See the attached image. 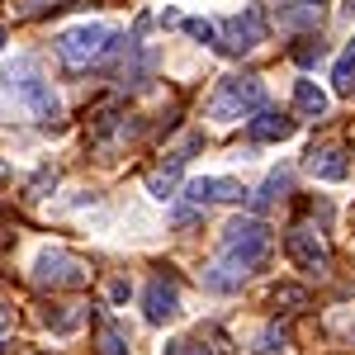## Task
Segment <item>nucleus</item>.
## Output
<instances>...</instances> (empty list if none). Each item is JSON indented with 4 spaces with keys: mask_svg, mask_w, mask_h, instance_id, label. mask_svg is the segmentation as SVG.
Wrapping results in <instances>:
<instances>
[{
    "mask_svg": "<svg viewBox=\"0 0 355 355\" xmlns=\"http://www.w3.org/2000/svg\"><path fill=\"white\" fill-rule=\"evenodd\" d=\"M270 246H275V237H270V227H266L261 218H232L227 227H223V256L204 270V284L218 289V294L237 289L246 275L270 256Z\"/></svg>",
    "mask_w": 355,
    "mask_h": 355,
    "instance_id": "f257e3e1",
    "label": "nucleus"
},
{
    "mask_svg": "<svg viewBox=\"0 0 355 355\" xmlns=\"http://www.w3.org/2000/svg\"><path fill=\"white\" fill-rule=\"evenodd\" d=\"M261 105H266V85L256 76H227V81H218L214 100H209V119L214 123H237V119L261 114Z\"/></svg>",
    "mask_w": 355,
    "mask_h": 355,
    "instance_id": "f03ea898",
    "label": "nucleus"
},
{
    "mask_svg": "<svg viewBox=\"0 0 355 355\" xmlns=\"http://www.w3.org/2000/svg\"><path fill=\"white\" fill-rule=\"evenodd\" d=\"M114 48H119V33L105 24H76V28L57 33V53H62L67 67H90V62H100Z\"/></svg>",
    "mask_w": 355,
    "mask_h": 355,
    "instance_id": "7ed1b4c3",
    "label": "nucleus"
},
{
    "mask_svg": "<svg viewBox=\"0 0 355 355\" xmlns=\"http://www.w3.org/2000/svg\"><path fill=\"white\" fill-rule=\"evenodd\" d=\"M0 81H10V85H19V95L28 100V110H33V119H57V95H53V85L43 81V71L33 67V62H15Z\"/></svg>",
    "mask_w": 355,
    "mask_h": 355,
    "instance_id": "20e7f679",
    "label": "nucleus"
},
{
    "mask_svg": "<svg viewBox=\"0 0 355 355\" xmlns=\"http://www.w3.org/2000/svg\"><path fill=\"white\" fill-rule=\"evenodd\" d=\"M223 33V53H232V57H242V53H256L261 43H266V15L256 10V5H246L242 15H232V19H223L218 24Z\"/></svg>",
    "mask_w": 355,
    "mask_h": 355,
    "instance_id": "39448f33",
    "label": "nucleus"
},
{
    "mask_svg": "<svg viewBox=\"0 0 355 355\" xmlns=\"http://www.w3.org/2000/svg\"><path fill=\"white\" fill-rule=\"evenodd\" d=\"M90 275H85V266L76 261V256H67V251H57V246H48V251H38L33 256V284H53V289H62V284H85Z\"/></svg>",
    "mask_w": 355,
    "mask_h": 355,
    "instance_id": "423d86ee",
    "label": "nucleus"
},
{
    "mask_svg": "<svg viewBox=\"0 0 355 355\" xmlns=\"http://www.w3.org/2000/svg\"><path fill=\"white\" fill-rule=\"evenodd\" d=\"M284 256L299 266L303 275H322L331 270V256H327V246L318 242V232H308V227H294V232H284Z\"/></svg>",
    "mask_w": 355,
    "mask_h": 355,
    "instance_id": "0eeeda50",
    "label": "nucleus"
},
{
    "mask_svg": "<svg viewBox=\"0 0 355 355\" xmlns=\"http://www.w3.org/2000/svg\"><path fill=\"white\" fill-rule=\"evenodd\" d=\"M180 313V294H175V284H166V279H152L147 284V294H142V318L152 322V327H162Z\"/></svg>",
    "mask_w": 355,
    "mask_h": 355,
    "instance_id": "6e6552de",
    "label": "nucleus"
},
{
    "mask_svg": "<svg viewBox=\"0 0 355 355\" xmlns=\"http://www.w3.org/2000/svg\"><path fill=\"white\" fill-rule=\"evenodd\" d=\"M185 194H190V204H237L246 190L227 175H199V180L185 185Z\"/></svg>",
    "mask_w": 355,
    "mask_h": 355,
    "instance_id": "1a4fd4ad",
    "label": "nucleus"
},
{
    "mask_svg": "<svg viewBox=\"0 0 355 355\" xmlns=\"http://www.w3.org/2000/svg\"><path fill=\"white\" fill-rule=\"evenodd\" d=\"M308 171H313L318 180H346V175H351V162H346L341 147H313V152H308Z\"/></svg>",
    "mask_w": 355,
    "mask_h": 355,
    "instance_id": "9d476101",
    "label": "nucleus"
},
{
    "mask_svg": "<svg viewBox=\"0 0 355 355\" xmlns=\"http://www.w3.org/2000/svg\"><path fill=\"white\" fill-rule=\"evenodd\" d=\"M294 119L289 114H279V110H261L256 119H251V137L256 142H284V137H294Z\"/></svg>",
    "mask_w": 355,
    "mask_h": 355,
    "instance_id": "9b49d317",
    "label": "nucleus"
},
{
    "mask_svg": "<svg viewBox=\"0 0 355 355\" xmlns=\"http://www.w3.org/2000/svg\"><path fill=\"white\" fill-rule=\"evenodd\" d=\"M289 185H294V180H289V171H270V175H266V185L251 194V209H256V214H266L270 204H279V199L289 194Z\"/></svg>",
    "mask_w": 355,
    "mask_h": 355,
    "instance_id": "f8f14e48",
    "label": "nucleus"
},
{
    "mask_svg": "<svg viewBox=\"0 0 355 355\" xmlns=\"http://www.w3.org/2000/svg\"><path fill=\"white\" fill-rule=\"evenodd\" d=\"M294 105H299V114H308V119H322V114H327V90L318 81H294Z\"/></svg>",
    "mask_w": 355,
    "mask_h": 355,
    "instance_id": "ddd939ff",
    "label": "nucleus"
},
{
    "mask_svg": "<svg viewBox=\"0 0 355 355\" xmlns=\"http://www.w3.org/2000/svg\"><path fill=\"white\" fill-rule=\"evenodd\" d=\"M322 19V10H318V0H303L294 10H279V24L284 28H299V24H318Z\"/></svg>",
    "mask_w": 355,
    "mask_h": 355,
    "instance_id": "4468645a",
    "label": "nucleus"
},
{
    "mask_svg": "<svg viewBox=\"0 0 355 355\" xmlns=\"http://www.w3.org/2000/svg\"><path fill=\"white\" fill-rule=\"evenodd\" d=\"M270 303L275 308H289V313H294V308H308V289H303V284H275Z\"/></svg>",
    "mask_w": 355,
    "mask_h": 355,
    "instance_id": "2eb2a0df",
    "label": "nucleus"
},
{
    "mask_svg": "<svg viewBox=\"0 0 355 355\" xmlns=\"http://www.w3.org/2000/svg\"><path fill=\"white\" fill-rule=\"evenodd\" d=\"M284 346H289V331L284 327H266L256 336V355H284Z\"/></svg>",
    "mask_w": 355,
    "mask_h": 355,
    "instance_id": "dca6fc26",
    "label": "nucleus"
},
{
    "mask_svg": "<svg viewBox=\"0 0 355 355\" xmlns=\"http://www.w3.org/2000/svg\"><path fill=\"white\" fill-rule=\"evenodd\" d=\"M331 85H336V95H355V57H341V62H336Z\"/></svg>",
    "mask_w": 355,
    "mask_h": 355,
    "instance_id": "f3484780",
    "label": "nucleus"
},
{
    "mask_svg": "<svg viewBox=\"0 0 355 355\" xmlns=\"http://www.w3.org/2000/svg\"><path fill=\"white\" fill-rule=\"evenodd\" d=\"M100 355H128V346H123V336H119L114 322H100Z\"/></svg>",
    "mask_w": 355,
    "mask_h": 355,
    "instance_id": "a211bd4d",
    "label": "nucleus"
},
{
    "mask_svg": "<svg viewBox=\"0 0 355 355\" xmlns=\"http://www.w3.org/2000/svg\"><path fill=\"white\" fill-rule=\"evenodd\" d=\"M185 33L199 38V43H214V48H218V24H209V19H185Z\"/></svg>",
    "mask_w": 355,
    "mask_h": 355,
    "instance_id": "6ab92c4d",
    "label": "nucleus"
},
{
    "mask_svg": "<svg viewBox=\"0 0 355 355\" xmlns=\"http://www.w3.org/2000/svg\"><path fill=\"white\" fill-rule=\"evenodd\" d=\"M162 355H214L209 346H199V341H190V336H180V341H166Z\"/></svg>",
    "mask_w": 355,
    "mask_h": 355,
    "instance_id": "aec40b11",
    "label": "nucleus"
},
{
    "mask_svg": "<svg viewBox=\"0 0 355 355\" xmlns=\"http://www.w3.org/2000/svg\"><path fill=\"white\" fill-rule=\"evenodd\" d=\"M128 294H133V284H128V279H110V299L114 303H128Z\"/></svg>",
    "mask_w": 355,
    "mask_h": 355,
    "instance_id": "412c9836",
    "label": "nucleus"
},
{
    "mask_svg": "<svg viewBox=\"0 0 355 355\" xmlns=\"http://www.w3.org/2000/svg\"><path fill=\"white\" fill-rule=\"evenodd\" d=\"M303 62V67H313V62H318V57H322V43H318V48H313V43H308V48H299V53H294Z\"/></svg>",
    "mask_w": 355,
    "mask_h": 355,
    "instance_id": "4be33fe9",
    "label": "nucleus"
},
{
    "mask_svg": "<svg viewBox=\"0 0 355 355\" xmlns=\"http://www.w3.org/2000/svg\"><path fill=\"white\" fill-rule=\"evenodd\" d=\"M341 15H346V19H355V0H346V5H341Z\"/></svg>",
    "mask_w": 355,
    "mask_h": 355,
    "instance_id": "5701e85b",
    "label": "nucleus"
},
{
    "mask_svg": "<svg viewBox=\"0 0 355 355\" xmlns=\"http://www.w3.org/2000/svg\"><path fill=\"white\" fill-rule=\"evenodd\" d=\"M5 322H10V308H5V303H0V331H5Z\"/></svg>",
    "mask_w": 355,
    "mask_h": 355,
    "instance_id": "b1692460",
    "label": "nucleus"
},
{
    "mask_svg": "<svg viewBox=\"0 0 355 355\" xmlns=\"http://www.w3.org/2000/svg\"><path fill=\"white\" fill-rule=\"evenodd\" d=\"M0 180H10V166H5V162H0Z\"/></svg>",
    "mask_w": 355,
    "mask_h": 355,
    "instance_id": "393cba45",
    "label": "nucleus"
},
{
    "mask_svg": "<svg viewBox=\"0 0 355 355\" xmlns=\"http://www.w3.org/2000/svg\"><path fill=\"white\" fill-rule=\"evenodd\" d=\"M0 48H5V28H0Z\"/></svg>",
    "mask_w": 355,
    "mask_h": 355,
    "instance_id": "a878e982",
    "label": "nucleus"
},
{
    "mask_svg": "<svg viewBox=\"0 0 355 355\" xmlns=\"http://www.w3.org/2000/svg\"><path fill=\"white\" fill-rule=\"evenodd\" d=\"M346 57H355V43H351V53H346Z\"/></svg>",
    "mask_w": 355,
    "mask_h": 355,
    "instance_id": "bb28decb",
    "label": "nucleus"
}]
</instances>
